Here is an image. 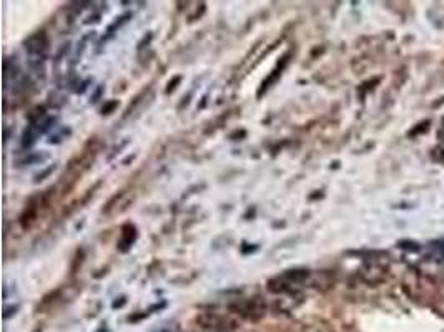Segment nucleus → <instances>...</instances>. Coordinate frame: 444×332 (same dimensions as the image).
I'll list each match as a JSON object with an SVG mask.
<instances>
[{
  "label": "nucleus",
  "mask_w": 444,
  "mask_h": 332,
  "mask_svg": "<svg viewBox=\"0 0 444 332\" xmlns=\"http://www.w3.org/2000/svg\"><path fill=\"white\" fill-rule=\"evenodd\" d=\"M286 58H288V57H285V58H283L281 65H278L276 68H274V70L271 72V75H269V76H268V80H265V81H263V85H262V90H260V95H262V93L265 92V90H266V88H268V86H269V85H271V83H273V81H274V80H276V76H278V75H281L283 68H285V65H286V62H288V60H286Z\"/></svg>",
  "instance_id": "20e7f679"
},
{
  "label": "nucleus",
  "mask_w": 444,
  "mask_h": 332,
  "mask_svg": "<svg viewBox=\"0 0 444 332\" xmlns=\"http://www.w3.org/2000/svg\"><path fill=\"white\" fill-rule=\"evenodd\" d=\"M47 47H48V40L45 37L44 32L32 35V37L25 42V48L29 50L30 55H44V53L47 52Z\"/></svg>",
  "instance_id": "7ed1b4c3"
},
{
  "label": "nucleus",
  "mask_w": 444,
  "mask_h": 332,
  "mask_svg": "<svg viewBox=\"0 0 444 332\" xmlns=\"http://www.w3.org/2000/svg\"><path fill=\"white\" fill-rule=\"evenodd\" d=\"M231 309L236 311L238 314H241L246 319L258 321L265 314V311H266V306H265V302L260 297H253V299H248V301L233 304Z\"/></svg>",
  "instance_id": "f257e3e1"
},
{
  "label": "nucleus",
  "mask_w": 444,
  "mask_h": 332,
  "mask_svg": "<svg viewBox=\"0 0 444 332\" xmlns=\"http://www.w3.org/2000/svg\"><path fill=\"white\" fill-rule=\"evenodd\" d=\"M128 229H130V224H127L125 228H123V241L120 243L123 251L128 249V246H130V244L133 243V239H135V228H132L130 233H128Z\"/></svg>",
  "instance_id": "39448f33"
},
{
  "label": "nucleus",
  "mask_w": 444,
  "mask_h": 332,
  "mask_svg": "<svg viewBox=\"0 0 444 332\" xmlns=\"http://www.w3.org/2000/svg\"><path fill=\"white\" fill-rule=\"evenodd\" d=\"M198 322L203 324V327H207V329H213V331H220V332H225V331L235 329L236 327L235 322L228 321L222 316H217V314H212V312L198 316Z\"/></svg>",
  "instance_id": "f03ea898"
}]
</instances>
